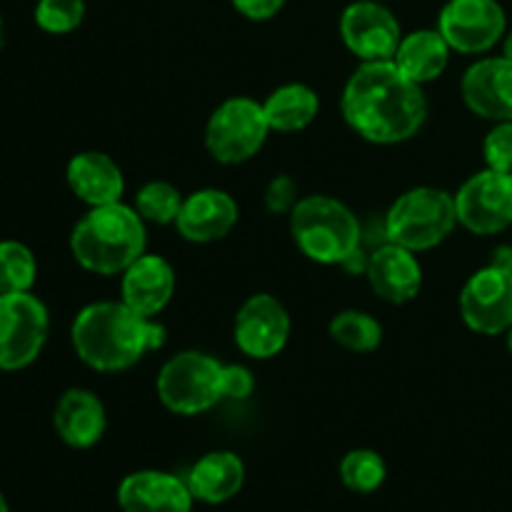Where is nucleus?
<instances>
[{"label": "nucleus", "instance_id": "f257e3e1", "mask_svg": "<svg viewBox=\"0 0 512 512\" xmlns=\"http://www.w3.org/2000/svg\"><path fill=\"white\" fill-rule=\"evenodd\" d=\"M345 125L373 145H400L413 140L428 123V98L393 60L358 63L340 93Z\"/></svg>", "mask_w": 512, "mask_h": 512}, {"label": "nucleus", "instance_id": "f03ea898", "mask_svg": "<svg viewBox=\"0 0 512 512\" xmlns=\"http://www.w3.org/2000/svg\"><path fill=\"white\" fill-rule=\"evenodd\" d=\"M70 343L80 363L95 373H125L163 348L165 325L123 300H98L78 310L70 325Z\"/></svg>", "mask_w": 512, "mask_h": 512}, {"label": "nucleus", "instance_id": "7ed1b4c3", "mask_svg": "<svg viewBox=\"0 0 512 512\" xmlns=\"http://www.w3.org/2000/svg\"><path fill=\"white\" fill-rule=\"evenodd\" d=\"M143 253H148V223L125 200L88 208L70 233L75 263L103 278L123 275Z\"/></svg>", "mask_w": 512, "mask_h": 512}, {"label": "nucleus", "instance_id": "20e7f679", "mask_svg": "<svg viewBox=\"0 0 512 512\" xmlns=\"http://www.w3.org/2000/svg\"><path fill=\"white\" fill-rule=\"evenodd\" d=\"M290 220V235L308 260L318 265H343L363 243L358 215L333 195H303Z\"/></svg>", "mask_w": 512, "mask_h": 512}, {"label": "nucleus", "instance_id": "39448f33", "mask_svg": "<svg viewBox=\"0 0 512 512\" xmlns=\"http://www.w3.org/2000/svg\"><path fill=\"white\" fill-rule=\"evenodd\" d=\"M458 228L455 193L435 185H418L393 200L385 213V240L413 253L443 245Z\"/></svg>", "mask_w": 512, "mask_h": 512}, {"label": "nucleus", "instance_id": "423d86ee", "mask_svg": "<svg viewBox=\"0 0 512 512\" xmlns=\"http://www.w3.org/2000/svg\"><path fill=\"white\" fill-rule=\"evenodd\" d=\"M155 393L168 413L195 418L223 403V363L200 350H180L165 360L155 378Z\"/></svg>", "mask_w": 512, "mask_h": 512}, {"label": "nucleus", "instance_id": "0eeeda50", "mask_svg": "<svg viewBox=\"0 0 512 512\" xmlns=\"http://www.w3.org/2000/svg\"><path fill=\"white\" fill-rule=\"evenodd\" d=\"M273 133L265 118L263 100L233 95L210 113L205 123V150L220 165H243L263 150Z\"/></svg>", "mask_w": 512, "mask_h": 512}, {"label": "nucleus", "instance_id": "6e6552de", "mask_svg": "<svg viewBox=\"0 0 512 512\" xmlns=\"http://www.w3.org/2000/svg\"><path fill=\"white\" fill-rule=\"evenodd\" d=\"M50 333V313L43 300L28 293L0 295V370L15 373L43 353Z\"/></svg>", "mask_w": 512, "mask_h": 512}, {"label": "nucleus", "instance_id": "1a4fd4ad", "mask_svg": "<svg viewBox=\"0 0 512 512\" xmlns=\"http://www.w3.org/2000/svg\"><path fill=\"white\" fill-rule=\"evenodd\" d=\"M460 318L473 333L495 338L512 328V270L485 265L465 280L458 298Z\"/></svg>", "mask_w": 512, "mask_h": 512}, {"label": "nucleus", "instance_id": "9d476101", "mask_svg": "<svg viewBox=\"0 0 512 512\" xmlns=\"http://www.w3.org/2000/svg\"><path fill=\"white\" fill-rule=\"evenodd\" d=\"M435 28L443 33L453 53L485 55L503 43L508 15L498 0H448L440 8Z\"/></svg>", "mask_w": 512, "mask_h": 512}, {"label": "nucleus", "instance_id": "9b49d317", "mask_svg": "<svg viewBox=\"0 0 512 512\" xmlns=\"http://www.w3.org/2000/svg\"><path fill=\"white\" fill-rule=\"evenodd\" d=\"M458 225L473 235H498L512 228V173L483 168L455 190Z\"/></svg>", "mask_w": 512, "mask_h": 512}, {"label": "nucleus", "instance_id": "f8f14e48", "mask_svg": "<svg viewBox=\"0 0 512 512\" xmlns=\"http://www.w3.org/2000/svg\"><path fill=\"white\" fill-rule=\"evenodd\" d=\"M340 40L358 58V63L393 60L403 28L393 10L375 0H353L340 13Z\"/></svg>", "mask_w": 512, "mask_h": 512}, {"label": "nucleus", "instance_id": "ddd939ff", "mask_svg": "<svg viewBox=\"0 0 512 512\" xmlns=\"http://www.w3.org/2000/svg\"><path fill=\"white\" fill-rule=\"evenodd\" d=\"M293 320L288 308L270 293H255L235 313L233 340L250 360H273L288 345Z\"/></svg>", "mask_w": 512, "mask_h": 512}, {"label": "nucleus", "instance_id": "4468645a", "mask_svg": "<svg viewBox=\"0 0 512 512\" xmlns=\"http://www.w3.org/2000/svg\"><path fill=\"white\" fill-rule=\"evenodd\" d=\"M465 108L490 123L512 120V63L503 55L478 58L460 78Z\"/></svg>", "mask_w": 512, "mask_h": 512}, {"label": "nucleus", "instance_id": "2eb2a0df", "mask_svg": "<svg viewBox=\"0 0 512 512\" xmlns=\"http://www.w3.org/2000/svg\"><path fill=\"white\" fill-rule=\"evenodd\" d=\"M240 220V208L223 188H200L185 195L175 230L193 245H210L228 238Z\"/></svg>", "mask_w": 512, "mask_h": 512}, {"label": "nucleus", "instance_id": "dca6fc26", "mask_svg": "<svg viewBox=\"0 0 512 512\" xmlns=\"http://www.w3.org/2000/svg\"><path fill=\"white\" fill-rule=\"evenodd\" d=\"M365 278L383 303L405 305L413 303L423 290V265L418 253L385 240L373 253H368Z\"/></svg>", "mask_w": 512, "mask_h": 512}, {"label": "nucleus", "instance_id": "f3484780", "mask_svg": "<svg viewBox=\"0 0 512 512\" xmlns=\"http://www.w3.org/2000/svg\"><path fill=\"white\" fill-rule=\"evenodd\" d=\"M193 503L185 478L165 470H135L118 485L123 512H193Z\"/></svg>", "mask_w": 512, "mask_h": 512}, {"label": "nucleus", "instance_id": "a211bd4d", "mask_svg": "<svg viewBox=\"0 0 512 512\" xmlns=\"http://www.w3.org/2000/svg\"><path fill=\"white\" fill-rule=\"evenodd\" d=\"M175 268L158 253H143L120 275V300L148 318H158L175 295Z\"/></svg>", "mask_w": 512, "mask_h": 512}, {"label": "nucleus", "instance_id": "6ab92c4d", "mask_svg": "<svg viewBox=\"0 0 512 512\" xmlns=\"http://www.w3.org/2000/svg\"><path fill=\"white\" fill-rule=\"evenodd\" d=\"M65 183L70 193L88 208L118 203L125 195L123 168L103 150L75 153L65 168Z\"/></svg>", "mask_w": 512, "mask_h": 512}, {"label": "nucleus", "instance_id": "aec40b11", "mask_svg": "<svg viewBox=\"0 0 512 512\" xmlns=\"http://www.w3.org/2000/svg\"><path fill=\"white\" fill-rule=\"evenodd\" d=\"M53 428L68 448H93L108 430V413H105L103 400L88 388H68L55 403Z\"/></svg>", "mask_w": 512, "mask_h": 512}, {"label": "nucleus", "instance_id": "412c9836", "mask_svg": "<svg viewBox=\"0 0 512 512\" xmlns=\"http://www.w3.org/2000/svg\"><path fill=\"white\" fill-rule=\"evenodd\" d=\"M185 483L198 503L223 505L243 490L245 463L233 450H210L195 460Z\"/></svg>", "mask_w": 512, "mask_h": 512}, {"label": "nucleus", "instance_id": "4be33fe9", "mask_svg": "<svg viewBox=\"0 0 512 512\" xmlns=\"http://www.w3.org/2000/svg\"><path fill=\"white\" fill-rule=\"evenodd\" d=\"M450 55H453V48L438 28H418L403 33V40L393 55V63L398 65L400 73L425 88L448 70Z\"/></svg>", "mask_w": 512, "mask_h": 512}, {"label": "nucleus", "instance_id": "5701e85b", "mask_svg": "<svg viewBox=\"0 0 512 512\" xmlns=\"http://www.w3.org/2000/svg\"><path fill=\"white\" fill-rule=\"evenodd\" d=\"M263 110L273 133H300L320 115V95L305 83H285L263 100Z\"/></svg>", "mask_w": 512, "mask_h": 512}, {"label": "nucleus", "instance_id": "b1692460", "mask_svg": "<svg viewBox=\"0 0 512 512\" xmlns=\"http://www.w3.org/2000/svg\"><path fill=\"white\" fill-rule=\"evenodd\" d=\"M328 335L350 353H373L383 343V325L365 310L348 308L330 318Z\"/></svg>", "mask_w": 512, "mask_h": 512}, {"label": "nucleus", "instance_id": "393cba45", "mask_svg": "<svg viewBox=\"0 0 512 512\" xmlns=\"http://www.w3.org/2000/svg\"><path fill=\"white\" fill-rule=\"evenodd\" d=\"M338 475L350 493L370 495L383 488L385 480H388V463L378 450L355 448L343 455Z\"/></svg>", "mask_w": 512, "mask_h": 512}, {"label": "nucleus", "instance_id": "a878e982", "mask_svg": "<svg viewBox=\"0 0 512 512\" xmlns=\"http://www.w3.org/2000/svg\"><path fill=\"white\" fill-rule=\"evenodd\" d=\"M185 195L168 180H148L138 188L133 208L148 225H175Z\"/></svg>", "mask_w": 512, "mask_h": 512}, {"label": "nucleus", "instance_id": "bb28decb", "mask_svg": "<svg viewBox=\"0 0 512 512\" xmlns=\"http://www.w3.org/2000/svg\"><path fill=\"white\" fill-rule=\"evenodd\" d=\"M38 280V260L20 240H0V295L28 293Z\"/></svg>", "mask_w": 512, "mask_h": 512}, {"label": "nucleus", "instance_id": "cd10ccee", "mask_svg": "<svg viewBox=\"0 0 512 512\" xmlns=\"http://www.w3.org/2000/svg\"><path fill=\"white\" fill-rule=\"evenodd\" d=\"M33 18L43 33L68 35L83 25L85 0H38Z\"/></svg>", "mask_w": 512, "mask_h": 512}, {"label": "nucleus", "instance_id": "c85d7f7f", "mask_svg": "<svg viewBox=\"0 0 512 512\" xmlns=\"http://www.w3.org/2000/svg\"><path fill=\"white\" fill-rule=\"evenodd\" d=\"M483 160L485 168L512 173V120L493 123L483 140Z\"/></svg>", "mask_w": 512, "mask_h": 512}, {"label": "nucleus", "instance_id": "c756f323", "mask_svg": "<svg viewBox=\"0 0 512 512\" xmlns=\"http://www.w3.org/2000/svg\"><path fill=\"white\" fill-rule=\"evenodd\" d=\"M300 198H303V195H300L298 183H295L290 175H275V178L265 185L263 205L270 215H290Z\"/></svg>", "mask_w": 512, "mask_h": 512}, {"label": "nucleus", "instance_id": "7c9ffc66", "mask_svg": "<svg viewBox=\"0 0 512 512\" xmlns=\"http://www.w3.org/2000/svg\"><path fill=\"white\" fill-rule=\"evenodd\" d=\"M255 390V375L243 363H223V395L225 400H248Z\"/></svg>", "mask_w": 512, "mask_h": 512}, {"label": "nucleus", "instance_id": "2f4dec72", "mask_svg": "<svg viewBox=\"0 0 512 512\" xmlns=\"http://www.w3.org/2000/svg\"><path fill=\"white\" fill-rule=\"evenodd\" d=\"M285 3H288V0H230V5H233L245 20H253V23L273 20L275 15L285 8Z\"/></svg>", "mask_w": 512, "mask_h": 512}, {"label": "nucleus", "instance_id": "473e14b6", "mask_svg": "<svg viewBox=\"0 0 512 512\" xmlns=\"http://www.w3.org/2000/svg\"><path fill=\"white\" fill-rule=\"evenodd\" d=\"M503 58H508L512 63V28L505 33V38H503Z\"/></svg>", "mask_w": 512, "mask_h": 512}, {"label": "nucleus", "instance_id": "72a5a7b5", "mask_svg": "<svg viewBox=\"0 0 512 512\" xmlns=\"http://www.w3.org/2000/svg\"><path fill=\"white\" fill-rule=\"evenodd\" d=\"M505 345H508V353H510V358H512V328L508 330V333H505Z\"/></svg>", "mask_w": 512, "mask_h": 512}, {"label": "nucleus", "instance_id": "f704fd0d", "mask_svg": "<svg viewBox=\"0 0 512 512\" xmlns=\"http://www.w3.org/2000/svg\"><path fill=\"white\" fill-rule=\"evenodd\" d=\"M0 512H10L8 503H5V498H3V493H0Z\"/></svg>", "mask_w": 512, "mask_h": 512}, {"label": "nucleus", "instance_id": "c9c22d12", "mask_svg": "<svg viewBox=\"0 0 512 512\" xmlns=\"http://www.w3.org/2000/svg\"><path fill=\"white\" fill-rule=\"evenodd\" d=\"M508 268L512 270V248H510V260H508Z\"/></svg>", "mask_w": 512, "mask_h": 512}, {"label": "nucleus", "instance_id": "e433bc0d", "mask_svg": "<svg viewBox=\"0 0 512 512\" xmlns=\"http://www.w3.org/2000/svg\"><path fill=\"white\" fill-rule=\"evenodd\" d=\"M0 33H3V18H0Z\"/></svg>", "mask_w": 512, "mask_h": 512}, {"label": "nucleus", "instance_id": "4c0bfd02", "mask_svg": "<svg viewBox=\"0 0 512 512\" xmlns=\"http://www.w3.org/2000/svg\"><path fill=\"white\" fill-rule=\"evenodd\" d=\"M375 3H385V0H375Z\"/></svg>", "mask_w": 512, "mask_h": 512}]
</instances>
